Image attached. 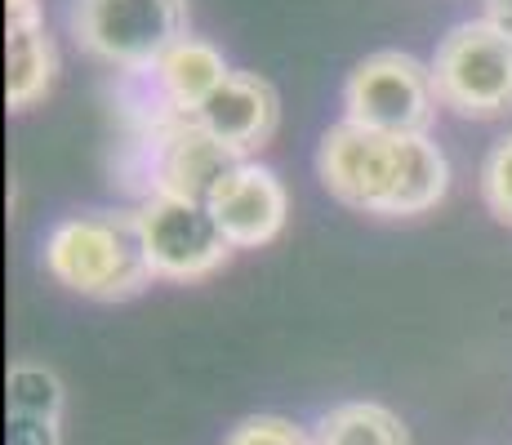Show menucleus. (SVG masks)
Listing matches in <instances>:
<instances>
[{
    "mask_svg": "<svg viewBox=\"0 0 512 445\" xmlns=\"http://www.w3.org/2000/svg\"><path fill=\"white\" fill-rule=\"evenodd\" d=\"M45 272L81 299L125 303L156 281L139 232V214L85 210L67 214L45 236Z\"/></svg>",
    "mask_w": 512,
    "mask_h": 445,
    "instance_id": "f257e3e1",
    "label": "nucleus"
},
{
    "mask_svg": "<svg viewBox=\"0 0 512 445\" xmlns=\"http://www.w3.org/2000/svg\"><path fill=\"white\" fill-rule=\"evenodd\" d=\"M432 81L455 116L504 121L512 116V41L490 18L455 23L432 54Z\"/></svg>",
    "mask_w": 512,
    "mask_h": 445,
    "instance_id": "f03ea898",
    "label": "nucleus"
},
{
    "mask_svg": "<svg viewBox=\"0 0 512 445\" xmlns=\"http://www.w3.org/2000/svg\"><path fill=\"white\" fill-rule=\"evenodd\" d=\"M72 36L98 63L147 72L187 36V0H72Z\"/></svg>",
    "mask_w": 512,
    "mask_h": 445,
    "instance_id": "7ed1b4c3",
    "label": "nucleus"
},
{
    "mask_svg": "<svg viewBox=\"0 0 512 445\" xmlns=\"http://www.w3.org/2000/svg\"><path fill=\"white\" fill-rule=\"evenodd\" d=\"M437 107L441 94L432 81V63H419L401 49H379L361 58L343 81V121L392 138L432 134Z\"/></svg>",
    "mask_w": 512,
    "mask_h": 445,
    "instance_id": "20e7f679",
    "label": "nucleus"
},
{
    "mask_svg": "<svg viewBox=\"0 0 512 445\" xmlns=\"http://www.w3.org/2000/svg\"><path fill=\"white\" fill-rule=\"evenodd\" d=\"M134 214H139L147 263H152V272L161 276V281H179V285L205 281V276L219 272L236 250L205 201L152 192Z\"/></svg>",
    "mask_w": 512,
    "mask_h": 445,
    "instance_id": "39448f33",
    "label": "nucleus"
},
{
    "mask_svg": "<svg viewBox=\"0 0 512 445\" xmlns=\"http://www.w3.org/2000/svg\"><path fill=\"white\" fill-rule=\"evenodd\" d=\"M397 170H401V138L392 134L339 121L321 138L317 174L326 183V192L339 205H348V210L379 214L383 219V205L392 196Z\"/></svg>",
    "mask_w": 512,
    "mask_h": 445,
    "instance_id": "423d86ee",
    "label": "nucleus"
},
{
    "mask_svg": "<svg viewBox=\"0 0 512 445\" xmlns=\"http://www.w3.org/2000/svg\"><path fill=\"white\" fill-rule=\"evenodd\" d=\"M241 156L228 152L210 130L192 121V116L174 112L170 121L156 125V192L187 196V201H205L223 187Z\"/></svg>",
    "mask_w": 512,
    "mask_h": 445,
    "instance_id": "0eeeda50",
    "label": "nucleus"
},
{
    "mask_svg": "<svg viewBox=\"0 0 512 445\" xmlns=\"http://www.w3.org/2000/svg\"><path fill=\"white\" fill-rule=\"evenodd\" d=\"M210 210L236 250H259L281 236L285 219H290V192H285L277 170L259 161H241L210 196Z\"/></svg>",
    "mask_w": 512,
    "mask_h": 445,
    "instance_id": "6e6552de",
    "label": "nucleus"
},
{
    "mask_svg": "<svg viewBox=\"0 0 512 445\" xmlns=\"http://www.w3.org/2000/svg\"><path fill=\"white\" fill-rule=\"evenodd\" d=\"M192 121L201 130H210L228 152L241 161H250L263 143H272L281 125V98L272 81H263L259 72H232L228 81L205 98L201 112H192Z\"/></svg>",
    "mask_w": 512,
    "mask_h": 445,
    "instance_id": "1a4fd4ad",
    "label": "nucleus"
},
{
    "mask_svg": "<svg viewBox=\"0 0 512 445\" xmlns=\"http://www.w3.org/2000/svg\"><path fill=\"white\" fill-rule=\"evenodd\" d=\"M152 76H156V89H161L165 107L179 116H192V112H201L205 98H210L214 89L228 81L232 67L210 41L183 36V41L152 67Z\"/></svg>",
    "mask_w": 512,
    "mask_h": 445,
    "instance_id": "9d476101",
    "label": "nucleus"
},
{
    "mask_svg": "<svg viewBox=\"0 0 512 445\" xmlns=\"http://www.w3.org/2000/svg\"><path fill=\"white\" fill-rule=\"evenodd\" d=\"M450 192V161L432 134H410L401 138V170L392 183V196L383 205V219H415L446 201Z\"/></svg>",
    "mask_w": 512,
    "mask_h": 445,
    "instance_id": "9b49d317",
    "label": "nucleus"
},
{
    "mask_svg": "<svg viewBox=\"0 0 512 445\" xmlns=\"http://www.w3.org/2000/svg\"><path fill=\"white\" fill-rule=\"evenodd\" d=\"M5 63H9V72H5L9 112H27V107H36L49 89H54V76H58V49H54V41H49L45 23L9 27Z\"/></svg>",
    "mask_w": 512,
    "mask_h": 445,
    "instance_id": "f8f14e48",
    "label": "nucleus"
},
{
    "mask_svg": "<svg viewBox=\"0 0 512 445\" xmlns=\"http://www.w3.org/2000/svg\"><path fill=\"white\" fill-rule=\"evenodd\" d=\"M317 445H410V432L388 405L343 401L317 423Z\"/></svg>",
    "mask_w": 512,
    "mask_h": 445,
    "instance_id": "ddd939ff",
    "label": "nucleus"
},
{
    "mask_svg": "<svg viewBox=\"0 0 512 445\" xmlns=\"http://www.w3.org/2000/svg\"><path fill=\"white\" fill-rule=\"evenodd\" d=\"M63 379L41 361L9 365V414H32V419H63Z\"/></svg>",
    "mask_w": 512,
    "mask_h": 445,
    "instance_id": "4468645a",
    "label": "nucleus"
},
{
    "mask_svg": "<svg viewBox=\"0 0 512 445\" xmlns=\"http://www.w3.org/2000/svg\"><path fill=\"white\" fill-rule=\"evenodd\" d=\"M481 201H486V210L499 223L512 227V134H504L486 152V165H481Z\"/></svg>",
    "mask_w": 512,
    "mask_h": 445,
    "instance_id": "2eb2a0df",
    "label": "nucleus"
},
{
    "mask_svg": "<svg viewBox=\"0 0 512 445\" xmlns=\"http://www.w3.org/2000/svg\"><path fill=\"white\" fill-rule=\"evenodd\" d=\"M223 445H317V437H308L299 423L281 419V414H250L228 432Z\"/></svg>",
    "mask_w": 512,
    "mask_h": 445,
    "instance_id": "dca6fc26",
    "label": "nucleus"
},
{
    "mask_svg": "<svg viewBox=\"0 0 512 445\" xmlns=\"http://www.w3.org/2000/svg\"><path fill=\"white\" fill-rule=\"evenodd\" d=\"M5 445H63L54 419H32V414H9Z\"/></svg>",
    "mask_w": 512,
    "mask_h": 445,
    "instance_id": "f3484780",
    "label": "nucleus"
},
{
    "mask_svg": "<svg viewBox=\"0 0 512 445\" xmlns=\"http://www.w3.org/2000/svg\"><path fill=\"white\" fill-rule=\"evenodd\" d=\"M5 23L9 27L41 23V0H5Z\"/></svg>",
    "mask_w": 512,
    "mask_h": 445,
    "instance_id": "a211bd4d",
    "label": "nucleus"
},
{
    "mask_svg": "<svg viewBox=\"0 0 512 445\" xmlns=\"http://www.w3.org/2000/svg\"><path fill=\"white\" fill-rule=\"evenodd\" d=\"M486 18L512 41V0H486Z\"/></svg>",
    "mask_w": 512,
    "mask_h": 445,
    "instance_id": "6ab92c4d",
    "label": "nucleus"
}]
</instances>
